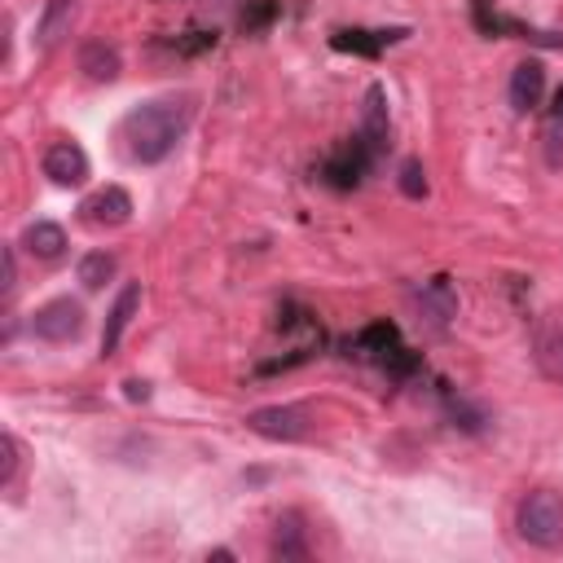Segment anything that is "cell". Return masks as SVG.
<instances>
[{
	"label": "cell",
	"mask_w": 563,
	"mask_h": 563,
	"mask_svg": "<svg viewBox=\"0 0 563 563\" xmlns=\"http://www.w3.org/2000/svg\"><path fill=\"white\" fill-rule=\"evenodd\" d=\"M189 119H194L189 97H158V101H145V106L128 110V119L119 128V141H123L132 163H158L176 150Z\"/></svg>",
	"instance_id": "obj_1"
},
{
	"label": "cell",
	"mask_w": 563,
	"mask_h": 563,
	"mask_svg": "<svg viewBox=\"0 0 563 563\" xmlns=\"http://www.w3.org/2000/svg\"><path fill=\"white\" fill-rule=\"evenodd\" d=\"M515 528L528 545L537 550H559L563 545V493L554 488H532L519 510H515Z\"/></svg>",
	"instance_id": "obj_2"
},
{
	"label": "cell",
	"mask_w": 563,
	"mask_h": 563,
	"mask_svg": "<svg viewBox=\"0 0 563 563\" xmlns=\"http://www.w3.org/2000/svg\"><path fill=\"white\" fill-rule=\"evenodd\" d=\"M246 427L264 440H303L308 435V409L299 405H264V409H251L246 413Z\"/></svg>",
	"instance_id": "obj_3"
},
{
	"label": "cell",
	"mask_w": 563,
	"mask_h": 563,
	"mask_svg": "<svg viewBox=\"0 0 563 563\" xmlns=\"http://www.w3.org/2000/svg\"><path fill=\"white\" fill-rule=\"evenodd\" d=\"M31 330H35V339H44V343H70V339L84 330V308H79L75 299H48L44 308H35Z\"/></svg>",
	"instance_id": "obj_4"
},
{
	"label": "cell",
	"mask_w": 563,
	"mask_h": 563,
	"mask_svg": "<svg viewBox=\"0 0 563 563\" xmlns=\"http://www.w3.org/2000/svg\"><path fill=\"white\" fill-rule=\"evenodd\" d=\"M79 220L92 224V229H119V224H128V220H132V198H128V189L106 185V189L88 194V198L79 202Z\"/></svg>",
	"instance_id": "obj_5"
},
{
	"label": "cell",
	"mask_w": 563,
	"mask_h": 563,
	"mask_svg": "<svg viewBox=\"0 0 563 563\" xmlns=\"http://www.w3.org/2000/svg\"><path fill=\"white\" fill-rule=\"evenodd\" d=\"M44 176L53 180V185H62V189H70V185H84L88 180V154L75 145V141H53L48 150H44Z\"/></svg>",
	"instance_id": "obj_6"
},
{
	"label": "cell",
	"mask_w": 563,
	"mask_h": 563,
	"mask_svg": "<svg viewBox=\"0 0 563 563\" xmlns=\"http://www.w3.org/2000/svg\"><path fill=\"white\" fill-rule=\"evenodd\" d=\"M75 13H79V0H48L44 13H40V22H35V44H40L44 53L57 48V44L70 35Z\"/></svg>",
	"instance_id": "obj_7"
},
{
	"label": "cell",
	"mask_w": 563,
	"mask_h": 563,
	"mask_svg": "<svg viewBox=\"0 0 563 563\" xmlns=\"http://www.w3.org/2000/svg\"><path fill=\"white\" fill-rule=\"evenodd\" d=\"M79 70H84V79H92V84H110V79L123 70V57H119L114 44L88 40V44L79 48Z\"/></svg>",
	"instance_id": "obj_8"
},
{
	"label": "cell",
	"mask_w": 563,
	"mask_h": 563,
	"mask_svg": "<svg viewBox=\"0 0 563 563\" xmlns=\"http://www.w3.org/2000/svg\"><path fill=\"white\" fill-rule=\"evenodd\" d=\"M136 308H141V286H136V282H128V286L119 290L114 308L106 312V330H101V352H106V356L119 347V339H123V330H128V321H132V312H136Z\"/></svg>",
	"instance_id": "obj_9"
},
{
	"label": "cell",
	"mask_w": 563,
	"mask_h": 563,
	"mask_svg": "<svg viewBox=\"0 0 563 563\" xmlns=\"http://www.w3.org/2000/svg\"><path fill=\"white\" fill-rule=\"evenodd\" d=\"M541 92H545V70H541V62H519L515 75H510V106H515L519 114H528V110L541 101Z\"/></svg>",
	"instance_id": "obj_10"
},
{
	"label": "cell",
	"mask_w": 563,
	"mask_h": 563,
	"mask_svg": "<svg viewBox=\"0 0 563 563\" xmlns=\"http://www.w3.org/2000/svg\"><path fill=\"white\" fill-rule=\"evenodd\" d=\"M22 246H26V255H35V260H57V255L66 251V229L53 224V220H35V224H26Z\"/></svg>",
	"instance_id": "obj_11"
},
{
	"label": "cell",
	"mask_w": 563,
	"mask_h": 563,
	"mask_svg": "<svg viewBox=\"0 0 563 563\" xmlns=\"http://www.w3.org/2000/svg\"><path fill=\"white\" fill-rule=\"evenodd\" d=\"M273 554L277 559H308V541H303V519L295 510H286L273 528Z\"/></svg>",
	"instance_id": "obj_12"
},
{
	"label": "cell",
	"mask_w": 563,
	"mask_h": 563,
	"mask_svg": "<svg viewBox=\"0 0 563 563\" xmlns=\"http://www.w3.org/2000/svg\"><path fill=\"white\" fill-rule=\"evenodd\" d=\"M361 132H365V136H361V141H365V150H369V154H378V150H383V141H387V106H383V88H369Z\"/></svg>",
	"instance_id": "obj_13"
},
{
	"label": "cell",
	"mask_w": 563,
	"mask_h": 563,
	"mask_svg": "<svg viewBox=\"0 0 563 563\" xmlns=\"http://www.w3.org/2000/svg\"><path fill=\"white\" fill-rule=\"evenodd\" d=\"M110 277H114V255H110V251H88V255L79 260V282H84V290H101Z\"/></svg>",
	"instance_id": "obj_14"
},
{
	"label": "cell",
	"mask_w": 563,
	"mask_h": 563,
	"mask_svg": "<svg viewBox=\"0 0 563 563\" xmlns=\"http://www.w3.org/2000/svg\"><path fill=\"white\" fill-rule=\"evenodd\" d=\"M541 141H545V163L559 167V163H563V88H559V97H554V106H550V114H545Z\"/></svg>",
	"instance_id": "obj_15"
},
{
	"label": "cell",
	"mask_w": 563,
	"mask_h": 563,
	"mask_svg": "<svg viewBox=\"0 0 563 563\" xmlns=\"http://www.w3.org/2000/svg\"><path fill=\"white\" fill-rule=\"evenodd\" d=\"M537 365H541L545 378L563 383V334H545V339L537 343Z\"/></svg>",
	"instance_id": "obj_16"
},
{
	"label": "cell",
	"mask_w": 563,
	"mask_h": 563,
	"mask_svg": "<svg viewBox=\"0 0 563 563\" xmlns=\"http://www.w3.org/2000/svg\"><path fill=\"white\" fill-rule=\"evenodd\" d=\"M365 35H369V31H339V35H334V48H352V53H378V48H383L387 40H396L400 31H378L374 40H365Z\"/></svg>",
	"instance_id": "obj_17"
},
{
	"label": "cell",
	"mask_w": 563,
	"mask_h": 563,
	"mask_svg": "<svg viewBox=\"0 0 563 563\" xmlns=\"http://www.w3.org/2000/svg\"><path fill=\"white\" fill-rule=\"evenodd\" d=\"M400 194H405V198H422V194H427V176H422V163H413V158H409V163L400 167Z\"/></svg>",
	"instance_id": "obj_18"
},
{
	"label": "cell",
	"mask_w": 563,
	"mask_h": 563,
	"mask_svg": "<svg viewBox=\"0 0 563 563\" xmlns=\"http://www.w3.org/2000/svg\"><path fill=\"white\" fill-rule=\"evenodd\" d=\"M18 475V440L13 435H0V484L9 488Z\"/></svg>",
	"instance_id": "obj_19"
},
{
	"label": "cell",
	"mask_w": 563,
	"mask_h": 563,
	"mask_svg": "<svg viewBox=\"0 0 563 563\" xmlns=\"http://www.w3.org/2000/svg\"><path fill=\"white\" fill-rule=\"evenodd\" d=\"M0 277H4L0 286H4V295H9V290H13V282H18V264H13V246H4V251H0Z\"/></svg>",
	"instance_id": "obj_20"
},
{
	"label": "cell",
	"mask_w": 563,
	"mask_h": 563,
	"mask_svg": "<svg viewBox=\"0 0 563 563\" xmlns=\"http://www.w3.org/2000/svg\"><path fill=\"white\" fill-rule=\"evenodd\" d=\"M123 387H128V400H145L150 396V383H141V378H128Z\"/></svg>",
	"instance_id": "obj_21"
}]
</instances>
